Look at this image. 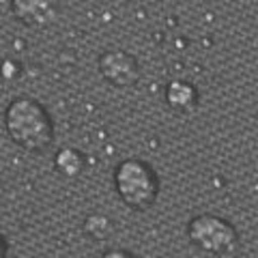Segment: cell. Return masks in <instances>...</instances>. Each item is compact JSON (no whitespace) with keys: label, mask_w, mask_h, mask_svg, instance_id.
Wrapping results in <instances>:
<instances>
[{"label":"cell","mask_w":258,"mask_h":258,"mask_svg":"<svg viewBox=\"0 0 258 258\" xmlns=\"http://www.w3.org/2000/svg\"><path fill=\"white\" fill-rule=\"evenodd\" d=\"M189 241L207 254H226L239 243V232L220 215H196L187 224Z\"/></svg>","instance_id":"3957f363"},{"label":"cell","mask_w":258,"mask_h":258,"mask_svg":"<svg viewBox=\"0 0 258 258\" xmlns=\"http://www.w3.org/2000/svg\"><path fill=\"white\" fill-rule=\"evenodd\" d=\"M54 166H56V172L58 174L67 176V179H76V176L84 172L86 159L78 149H60L56 153Z\"/></svg>","instance_id":"52a82bcc"},{"label":"cell","mask_w":258,"mask_h":258,"mask_svg":"<svg viewBox=\"0 0 258 258\" xmlns=\"http://www.w3.org/2000/svg\"><path fill=\"white\" fill-rule=\"evenodd\" d=\"M5 256H7V241L0 235V258H5Z\"/></svg>","instance_id":"30bf717a"},{"label":"cell","mask_w":258,"mask_h":258,"mask_svg":"<svg viewBox=\"0 0 258 258\" xmlns=\"http://www.w3.org/2000/svg\"><path fill=\"white\" fill-rule=\"evenodd\" d=\"M11 11L32 28H45L60 18V0H13Z\"/></svg>","instance_id":"5b68a950"},{"label":"cell","mask_w":258,"mask_h":258,"mask_svg":"<svg viewBox=\"0 0 258 258\" xmlns=\"http://www.w3.org/2000/svg\"><path fill=\"white\" fill-rule=\"evenodd\" d=\"M101 258H136V256L132 252H127V249H108Z\"/></svg>","instance_id":"9c48e42d"},{"label":"cell","mask_w":258,"mask_h":258,"mask_svg":"<svg viewBox=\"0 0 258 258\" xmlns=\"http://www.w3.org/2000/svg\"><path fill=\"white\" fill-rule=\"evenodd\" d=\"M198 88L185 80H174L166 88V103L176 112H191L198 106Z\"/></svg>","instance_id":"8992f818"},{"label":"cell","mask_w":258,"mask_h":258,"mask_svg":"<svg viewBox=\"0 0 258 258\" xmlns=\"http://www.w3.org/2000/svg\"><path fill=\"white\" fill-rule=\"evenodd\" d=\"M84 230L95 239H106L108 232L112 230V224L103 215H88V220L84 222Z\"/></svg>","instance_id":"ba28073f"},{"label":"cell","mask_w":258,"mask_h":258,"mask_svg":"<svg viewBox=\"0 0 258 258\" xmlns=\"http://www.w3.org/2000/svg\"><path fill=\"white\" fill-rule=\"evenodd\" d=\"M5 127L9 138L30 153H43L54 142V120L50 112L32 97H15L7 106Z\"/></svg>","instance_id":"6da1fadb"},{"label":"cell","mask_w":258,"mask_h":258,"mask_svg":"<svg viewBox=\"0 0 258 258\" xmlns=\"http://www.w3.org/2000/svg\"><path fill=\"white\" fill-rule=\"evenodd\" d=\"M99 74L106 82L118 88H129L138 84L140 67L138 60L125 50H108L99 56Z\"/></svg>","instance_id":"277c9868"},{"label":"cell","mask_w":258,"mask_h":258,"mask_svg":"<svg viewBox=\"0 0 258 258\" xmlns=\"http://www.w3.org/2000/svg\"><path fill=\"white\" fill-rule=\"evenodd\" d=\"M114 187L129 209L147 211L159 196V176L147 161L125 159L114 170Z\"/></svg>","instance_id":"7a4b0ae2"}]
</instances>
